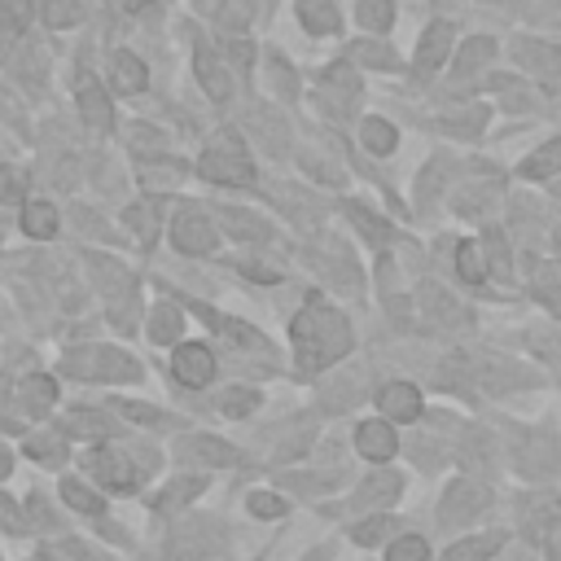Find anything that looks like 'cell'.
<instances>
[{"label": "cell", "mask_w": 561, "mask_h": 561, "mask_svg": "<svg viewBox=\"0 0 561 561\" xmlns=\"http://www.w3.org/2000/svg\"><path fill=\"white\" fill-rule=\"evenodd\" d=\"M294 346H298V368L316 373L329 368L333 359H342L351 351V324L342 311L324 307V302H307L294 316Z\"/></svg>", "instance_id": "obj_1"}, {"label": "cell", "mask_w": 561, "mask_h": 561, "mask_svg": "<svg viewBox=\"0 0 561 561\" xmlns=\"http://www.w3.org/2000/svg\"><path fill=\"white\" fill-rule=\"evenodd\" d=\"M61 373L83 377V381H136L140 364L114 346H75L61 355Z\"/></svg>", "instance_id": "obj_2"}, {"label": "cell", "mask_w": 561, "mask_h": 561, "mask_svg": "<svg viewBox=\"0 0 561 561\" xmlns=\"http://www.w3.org/2000/svg\"><path fill=\"white\" fill-rule=\"evenodd\" d=\"M197 171H202L206 180H215V184H250V180H254V167H250L245 149L232 145V140H228V145H215L210 153H202Z\"/></svg>", "instance_id": "obj_3"}, {"label": "cell", "mask_w": 561, "mask_h": 561, "mask_svg": "<svg viewBox=\"0 0 561 561\" xmlns=\"http://www.w3.org/2000/svg\"><path fill=\"white\" fill-rule=\"evenodd\" d=\"M486 508V491L478 482H451L443 491V504H438V522L443 526H465L469 517H478Z\"/></svg>", "instance_id": "obj_4"}, {"label": "cell", "mask_w": 561, "mask_h": 561, "mask_svg": "<svg viewBox=\"0 0 561 561\" xmlns=\"http://www.w3.org/2000/svg\"><path fill=\"white\" fill-rule=\"evenodd\" d=\"M171 373H175L180 386H206V381L215 377V355H210V346H202V342H184V346H175V355H171Z\"/></svg>", "instance_id": "obj_5"}, {"label": "cell", "mask_w": 561, "mask_h": 561, "mask_svg": "<svg viewBox=\"0 0 561 561\" xmlns=\"http://www.w3.org/2000/svg\"><path fill=\"white\" fill-rule=\"evenodd\" d=\"M88 469H92L96 482L110 486V491H131V486L140 482V469L131 465L127 451H92V456H88Z\"/></svg>", "instance_id": "obj_6"}, {"label": "cell", "mask_w": 561, "mask_h": 561, "mask_svg": "<svg viewBox=\"0 0 561 561\" xmlns=\"http://www.w3.org/2000/svg\"><path fill=\"white\" fill-rule=\"evenodd\" d=\"M171 241H175V250H184V254H210V250H215V228H210L206 215L184 210V215H175V224H171Z\"/></svg>", "instance_id": "obj_7"}, {"label": "cell", "mask_w": 561, "mask_h": 561, "mask_svg": "<svg viewBox=\"0 0 561 561\" xmlns=\"http://www.w3.org/2000/svg\"><path fill=\"white\" fill-rule=\"evenodd\" d=\"M210 543H215V526L210 522H184V526H175V535L167 543V557L171 561H197V557L210 552Z\"/></svg>", "instance_id": "obj_8"}, {"label": "cell", "mask_w": 561, "mask_h": 561, "mask_svg": "<svg viewBox=\"0 0 561 561\" xmlns=\"http://www.w3.org/2000/svg\"><path fill=\"white\" fill-rule=\"evenodd\" d=\"M530 539L548 557H561V500H539L530 508Z\"/></svg>", "instance_id": "obj_9"}, {"label": "cell", "mask_w": 561, "mask_h": 561, "mask_svg": "<svg viewBox=\"0 0 561 561\" xmlns=\"http://www.w3.org/2000/svg\"><path fill=\"white\" fill-rule=\"evenodd\" d=\"M522 473L526 478H548V473H557V465H561V456H557V438L548 434V430H539V434H530L526 438V447H522Z\"/></svg>", "instance_id": "obj_10"}, {"label": "cell", "mask_w": 561, "mask_h": 561, "mask_svg": "<svg viewBox=\"0 0 561 561\" xmlns=\"http://www.w3.org/2000/svg\"><path fill=\"white\" fill-rule=\"evenodd\" d=\"M386 421H416L421 416V390L412 381H390L381 394H377Z\"/></svg>", "instance_id": "obj_11"}, {"label": "cell", "mask_w": 561, "mask_h": 561, "mask_svg": "<svg viewBox=\"0 0 561 561\" xmlns=\"http://www.w3.org/2000/svg\"><path fill=\"white\" fill-rule=\"evenodd\" d=\"M175 456L180 460H197V465H232V447L224 438H210V434H188L175 443Z\"/></svg>", "instance_id": "obj_12"}, {"label": "cell", "mask_w": 561, "mask_h": 561, "mask_svg": "<svg viewBox=\"0 0 561 561\" xmlns=\"http://www.w3.org/2000/svg\"><path fill=\"white\" fill-rule=\"evenodd\" d=\"M447 48H451V26L447 22H430L425 35H421V44H416V75L438 70V61L447 57Z\"/></svg>", "instance_id": "obj_13"}, {"label": "cell", "mask_w": 561, "mask_h": 561, "mask_svg": "<svg viewBox=\"0 0 561 561\" xmlns=\"http://www.w3.org/2000/svg\"><path fill=\"white\" fill-rule=\"evenodd\" d=\"M355 447H359V456H368V460H390L394 456V430H390V421H364L359 430H355Z\"/></svg>", "instance_id": "obj_14"}, {"label": "cell", "mask_w": 561, "mask_h": 561, "mask_svg": "<svg viewBox=\"0 0 561 561\" xmlns=\"http://www.w3.org/2000/svg\"><path fill=\"white\" fill-rule=\"evenodd\" d=\"M110 79H114V88L118 92H140L145 83H149V75H145V61L136 57V53H114L110 57Z\"/></svg>", "instance_id": "obj_15"}, {"label": "cell", "mask_w": 561, "mask_h": 561, "mask_svg": "<svg viewBox=\"0 0 561 561\" xmlns=\"http://www.w3.org/2000/svg\"><path fill=\"white\" fill-rule=\"evenodd\" d=\"M197 79H202V88H206V96H210V101H228L232 83H228V75H224V61H219L206 44L197 48Z\"/></svg>", "instance_id": "obj_16"}, {"label": "cell", "mask_w": 561, "mask_h": 561, "mask_svg": "<svg viewBox=\"0 0 561 561\" xmlns=\"http://www.w3.org/2000/svg\"><path fill=\"white\" fill-rule=\"evenodd\" d=\"M18 403L31 412V416H44L53 403H57V386H53V377H26V381H18Z\"/></svg>", "instance_id": "obj_17"}, {"label": "cell", "mask_w": 561, "mask_h": 561, "mask_svg": "<svg viewBox=\"0 0 561 561\" xmlns=\"http://www.w3.org/2000/svg\"><path fill=\"white\" fill-rule=\"evenodd\" d=\"M197 9H202L210 22L228 26V31H241V26L254 18V4H250V0H197Z\"/></svg>", "instance_id": "obj_18"}, {"label": "cell", "mask_w": 561, "mask_h": 561, "mask_svg": "<svg viewBox=\"0 0 561 561\" xmlns=\"http://www.w3.org/2000/svg\"><path fill=\"white\" fill-rule=\"evenodd\" d=\"M517 61H526L539 75H561V48H552L543 39H517Z\"/></svg>", "instance_id": "obj_19"}, {"label": "cell", "mask_w": 561, "mask_h": 561, "mask_svg": "<svg viewBox=\"0 0 561 561\" xmlns=\"http://www.w3.org/2000/svg\"><path fill=\"white\" fill-rule=\"evenodd\" d=\"M298 22L311 35H333L337 31V9H333V0H298Z\"/></svg>", "instance_id": "obj_20"}, {"label": "cell", "mask_w": 561, "mask_h": 561, "mask_svg": "<svg viewBox=\"0 0 561 561\" xmlns=\"http://www.w3.org/2000/svg\"><path fill=\"white\" fill-rule=\"evenodd\" d=\"M22 232H26L31 241H48V237L57 232V210H53L48 202H26V206H22Z\"/></svg>", "instance_id": "obj_21"}, {"label": "cell", "mask_w": 561, "mask_h": 561, "mask_svg": "<svg viewBox=\"0 0 561 561\" xmlns=\"http://www.w3.org/2000/svg\"><path fill=\"white\" fill-rule=\"evenodd\" d=\"M79 110H83V118H88L92 127H110V105H105V92L96 88L92 75L79 79Z\"/></svg>", "instance_id": "obj_22"}, {"label": "cell", "mask_w": 561, "mask_h": 561, "mask_svg": "<svg viewBox=\"0 0 561 561\" xmlns=\"http://www.w3.org/2000/svg\"><path fill=\"white\" fill-rule=\"evenodd\" d=\"M557 171H561V136L548 140L539 153H530V158L522 162V175H526V180H548V175H557Z\"/></svg>", "instance_id": "obj_23"}, {"label": "cell", "mask_w": 561, "mask_h": 561, "mask_svg": "<svg viewBox=\"0 0 561 561\" xmlns=\"http://www.w3.org/2000/svg\"><path fill=\"white\" fill-rule=\"evenodd\" d=\"M421 307L434 311V320H443V324H465V307H456L438 285H421Z\"/></svg>", "instance_id": "obj_24"}, {"label": "cell", "mask_w": 561, "mask_h": 561, "mask_svg": "<svg viewBox=\"0 0 561 561\" xmlns=\"http://www.w3.org/2000/svg\"><path fill=\"white\" fill-rule=\"evenodd\" d=\"M224 228H228L232 237H241V241H267V237H272V228H267L263 219L241 215V210H232V206H224Z\"/></svg>", "instance_id": "obj_25"}, {"label": "cell", "mask_w": 561, "mask_h": 561, "mask_svg": "<svg viewBox=\"0 0 561 561\" xmlns=\"http://www.w3.org/2000/svg\"><path fill=\"white\" fill-rule=\"evenodd\" d=\"M359 140H364L373 153H394V145H399V131H394L386 118H364V127H359Z\"/></svg>", "instance_id": "obj_26"}, {"label": "cell", "mask_w": 561, "mask_h": 561, "mask_svg": "<svg viewBox=\"0 0 561 561\" xmlns=\"http://www.w3.org/2000/svg\"><path fill=\"white\" fill-rule=\"evenodd\" d=\"M399 486H403V482H399L394 473H377V478H368L364 491L355 495V508H364V504H390V500L399 495Z\"/></svg>", "instance_id": "obj_27"}, {"label": "cell", "mask_w": 561, "mask_h": 561, "mask_svg": "<svg viewBox=\"0 0 561 561\" xmlns=\"http://www.w3.org/2000/svg\"><path fill=\"white\" fill-rule=\"evenodd\" d=\"M180 324H184V316H180V307H153V316H149V337L153 342H175L180 337Z\"/></svg>", "instance_id": "obj_28"}, {"label": "cell", "mask_w": 561, "mask_h": 561, "mask_svg": "<svg viewBox=\"0 0 561 561\" xmlns=\"http://www.w3.org/2000/svg\"><path fill=\"white\" fill-rule=\"evenodd\" d=\"M500 543H504V535H478V539L451 543V548H447V561H482V557H491Z\"/></svg>", "instance_id": "obj_29"}, {"label": "cell", "mask_w": 561, "mask_h": 561, "mask_svg": "<svg viewBox=\"0 0 561 561\" xmlns=\"http://www.w3.org/2000/svg\"><path fill=\"white\" fill-rule=\"evenodd\" d=\"M35 4V13L48 22V26H70V22H79V0H31Z\"/></svg>", "instance_id": "obj_30"}, {"label": "cell", "mask_w": 561, "mask_h": 561, "mask_svg": "<svg viewBox=\"0 0 561 561\" xmlns=\"http://www.w3.org/2000/svg\"><path fill=\"white\" fill-rule=\"evenodd\" d=\"M456 272H460V280H469V285H478V280L486 276L482 254H478V241H460V245H456Z\"/></svg>", "instance_id": "obj_31"}, {"label": "cell", "mask_w": 561, "mask_h": 561, "mask_svg": "<svg viewBox=\"0 0 561 561\" xmlns=\"http://www.w3.org/2000/svg\"><path fill=\"white\" fill-rule=\"evenodd\" d=\"M61 500H66L70 508H79V513H101V504H105L92 486H83V482H75V478L61 482Z\"/></svg>", "instance_id": "obj_32"}, {"label": "cell", "mask_w": 561, "mask_h": 561, "mask_svg": "<svg viewBox=\"0 0 561 561\" xmlns=\"http://www.w3.org/2000/svg\"><path fill=\"white\" fill-rule=\"evenodd\" d=\"M355 18H359V26H368V31H386V26L394 22V4H390V0H359Z\"/></svg>", "instance_id": "obj_33"}, {"label": "cell", "mask_w": 561, "mask_h": 561, "mask_svg": "<svg viewBox=\"0 0 561 561\" xmlns=\"http://www.w3.org/2000/svg\"><path fill=\"white\" fill-rule=\"evenodd\" d=\"M386 561H430V548H425L421 535H403L386 548Z\"/></svg>", "instance_id": "obj_34"}, {"label": "cell", "mask_w": 561, "mask_h": 561, "mask_svg": "<svg viewBox=\"0 0 561 561\" xmlns=\"http://www.w3.org/2000/svg\"><path fill=\"white\" fill-rule=\"evenodd\" d=\"M491 53H495V44H491L486 35H478V39H469V44L456 53V70H478V66H482Z\"/></svg>", "instance_id": "obj_35"}, {"label": "cell", "mask_w": 561, "mask_h": 561, "mask_svg": "<svg viewBox=\"0 0 561 561\" xmlns=\"http://www.w3.org/2000/svg\"><path fill=\"white\" fill-rule=\"evenodd\" d=\"M346 215L355 219V228H359V232H364V237H368L373 245H386V237H390V228H386V219H377V215H368L364 206H351Z\"/></svg>", "instance_id": "obj_36"}, {"label": "cell", "mask_w": 561, "mask_h": 561, "mask_svg": "<svg viewBox=\"0 0 561 561\" xmlns=\"http://www.w3.org/2000/svg\"><path fill=\"white\" fill-rule=\"evenodd\" d=\"M219 408H224L228 416H245V412H254V408H259V394H254V390H245V386H232V390H224V394H219Z\"/></svg>", "instance_id": "obj_37"}, {"label": "cell", "mask_w": 561, "mask_h": 561, "mask_svg": "<svg viewBox=\"0 0 561 561\" xmlns=\"http://www.w3.org/2000/svg\"><path fill=\"white\" fill-rule=\"evenodd\" d=\"M329 386H333V390H320V403H324V408H346V403L359 399L355 377H337V381H329Z\"/></svg>", "instance_id": "obj_38"}, {"label": "cell", "mask_w": 561, "mask_h": 561, "mask_svg": "<svg viewBox=\"0 0 561 561\" xmlns=\"http://www.w3.org/2000/svg\"><path fill=\"white\" fill-rule=\"evenodd\" d=\"M127 224H131V232H136L145 245H153V237H158V219H153V206H131V210H127Z\"/></svg>", "instance_id": "obj_39"}, {"label": "cell", "mask_w": 561, "mask_h": 561, "mask_svg": "<svg viewBox=\"0 0 561 561\" xmlns=\"http://www.w3.org/2000/svg\"><path fill=\"white\" fill-rule=\"evenodd\" d=\"M197 491H202V478H180V482H171V486H167V495L158 500V508L167 513V508H175V504H184V500H193Z\"/></svg>", "instance_id": "obj_40"}, {"label": "cell", "mask_w": 561, "mask_h": 561, "mask_svg": "<svg viewBox=\"0 0 561 561\" xmlns=\"http://www.w3.org/2000/svg\"><path fill=\"white\" fill-rule=\"evenodd\" d=\"M245 508H250L254 517H280V513H285V500L272 495V491H250V495H245Z\"/></svg>", "instance_id": "obj_41"}, {"label": "cell", "mask_w": 561, "mask_h": 561, "mask_svg": "<svg viewBox=\"0 0 561 561\" xmlns=\"http://www.w3.org/2000/svg\"><path fill=\"white\" fill-rule=\"evenodd\" d=\"M22 193H26V180H22V171H13V167H0V202H4V206H18V202H22Z\"/></svg>", "instance_id": "obj_42"}, {"label": "cell", "mask_w": 561, "mask_h": 561, "mask_svg": "<svg viewBox=\"0 0 561 561\" xmlns=\"http://www.w3.org/2000/svg\"><path fill=\"white\" fill-rule=\"evenodd\" d=\"M390 526H394L390 517H368V522L351 526V539H355V543H377V539H386V530H390Z\"/></svg>", "instance_id": "obj_43"}, {"label": "cell", "mask_w": 561, "mask_h": 561, "mask_svg": "<svg viewBox=\"0 0 561 561\" xmlns=\"http://www.w3.org/2000/svg\"><path fill=\"white\" fill-rule=\"evenodd\" d=\"M0 26L9 35H22V26H26V0H0Z\"/></svg>", "instance_id": "obj_44"}, {"label": "cell", "mask_w": 561, "mask_h": 561, "mask_svg": "<svg viewBox=\"0 0 561 561\" xmlns=\"http://www.w3.org/2000/svg\"><path fill=\"white\" fill-rule=\"evenodd\" d=\"M26 451H31L35 460H44V465H57V460H61V438L39 434V438H31V443H26Z\"/></svg>", "instance_id": "obj_45"}, {"label": "cell", "mask_w": 561, "mask_h": 561, "mask_svg": "<svg viewBox=\"0 0 561 561\" xmlns=\"http://www.w3.org/2000/svg\"><path fill=\"white\" fill-rule=\"evenodd\" d=\"M351 53H355L359 61H368V66H386V70L394 66V53H390L386 44H368V39H364V44H355Z\"/></svg>", "instance_id": "obj_46"}, {"label": "cell", "mask_w": 561, "mask_h": 561, "mask_svg": "<svg viewBox=\"0 0 561 561\" xmlns=\"http://www.w3.org/2000/svg\"><path fill=\"white\" fill-rule=\"evenodd\" d=\"M486 267H495V276L500 280H508V254H504V241L491 232V241H486Z\"/></svg>", "instance_id": "obj_47"}, {"label": "cell", "mask_w": 561, "mask_h": 561, "mask_svg": "<svg viewBox=\"0 0 561 561\" xmlns=\"http://www.w3.org/2000/svg\"><path fill=\"white\" fill-rule=\"evenodd\" d=\"M70 430H88V434H110L114 425L101 421L96 412H70Z\"/></svg>", "instance_id": "obj_48"}, {"label": "cell", "mask_w": 561, "mask_h": 561, "mask_svg": "<svg viewBox=\"0 0 561 561\" xmlns=\"http://www.w3.org/2000/svg\"><path fill=\"white\" fill-rule=\"evenodd\" d=\"M482 118H486V110H469V114H460V118L451 114L443 127H447V131H478V127H482Z\"/></svg>", "instance_id": "obj_49"}, {"label": "cell", "mask_w": 561, "mask_h": 561, "mask_svg": "<svg viewBox=\"0 0 561 561\" xmlns=\"http://www.w3.org/2000/svg\"><path fill=\"white\" fill-rule=\"evenodd\" d=\"M118 412H127V416H136L140 425H162L167 416L158 412V408H145V403H118Z\"/></svg>", "instance_id": "obj_50"}, {"label": "cell", "mask_w": 561, "mask_h": 561, "mask_svg": "<svg viewBox=\"0 0 561 561\" xmlns=\"http://www.w3.org/2000/svg\"><path fill=\"white\" fill-rule=\"evenodd\" d=\"M9 469H13V460H9V451L0 447V478H9Z\"/></svg>", "instance_id": "obj_51"}, {"label": "cell", "mask_w": 561, "mask_h": 561, "mask_svg": "<svg viewBox=\"0 0 561 561\" xmlns=\"http://www.w3.org/2000/svg\"><path fill=\"white\" fill-rule=\"evenodd\" d=\"M118 9H145V4H153V0H114Z\"/></svg>", "instance_id": "obj_52"}, {"label": "cell", "mask_w": 561, "mask_h": 561, "mask_svg": "<svg viewBox=\"0 0 561 561\" xmlns=\"http://www.w3.org/2000/svg\"><path fill=\"white\" fill-rule=\"evenodd\" d=\"M302 561H329V552L320 548V552H311V557H302Z\"/></svg>", "instance_id": "obj_53"}, {"label": "cell", "mask_w": 561, "mask_h": 561, "mask_svg": "<svg viewBox=\"0 0 561 561\" xmlns=\"http://www.w3.org/2000/svg\"><path fill=\"white\" fill-rule=\"evenodd\" d=\"M557 241H561V232H557Z\"/></svg>", "instance_id": "obj_54"}]
</instances>
